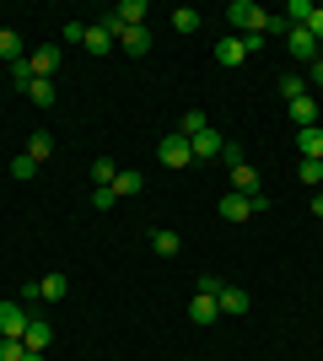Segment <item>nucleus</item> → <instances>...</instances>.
Listing matches in <instances>:
<instances>
[{
    "label": "nucleus",
    "instance_id": "nucleus-9",
    "mask_svg": "<svg viewBox=\"0 0 323 361\" xmlns=\"http://www.w3.org/2000/svg\"><path fill=\"white\" fill-rule=\"evenodd\" d=\"M81 49H87V54H97V60H103V54H113V32H108L103 22H97V27H87V32H81Z\"/></svg>",
    "mask_w": 323,
    "mask_h": 361
},
{
    "label": "nucleus",
    "instance_id": "nucleus-11",
    "mask_svg": "<svg viewBox=\"0 0 323 361\" xmlns=\"http://www.w3.org/2000/svg\"><path fill=\"white\" fill-rule=\"evenodd\" d=\"M286 44H291L296 60H318V38H312L308 27H291V32H286Z\"/></svg>",
    "mask_w": 323,
    "mask_h": 361
},
{
    "label": "nucleus",
    "instance_id": "nucleus-15",
    "mask_svg": "<svg viewBox=\"0 0 323 361\" xmlns=\"http://www.w3.org/2000/svg\"><path fill=\"white\" fill-rule=\"evenodd\" d=\"M291 124H296V130H308V124H318V103H312V92L291 103Z\"/></svg>",
    "mask_w": 323,
    "mask_h": 361
},
{
    "label": "nucleus",
    "instance_id": "nucleus-17",
    "mask_svg": "<svg viewBox=\"0 0 323 361\" xmlns=\"http://www.w3.org/2000/svg\"><path fill=\"white\" fill-rule=\"evenodd\" d=\"M232 183H237V195H259V173L248 162H232Z\"/></svg>",
    "mask_w": 323,
    "mask_h": 361
},
{
    "label": "nucleus",
    "instance_id": "nucleus-14",
    "mask_svg": "<svg viewBox=\"0 0 323 361\" xmlns=\"http://www.w3.org/2000/svg\"><path fill=\"white\" fill-rule=\"evenodd\" d=\"M215 302H221V313H248V291L227 286V281H221V291H215Z\"/></svg>",
    "mask_w": 323,
    "mask_h": 361
},
{
    "label": "nucleus",
    "instance_id": "nucleus-30",
    "mask_svg": "<svg viewBox=\"0 0 323 361\" xmlns=\"http://www.w3.org/2000/svg\"><path fill=\"white\" fill-rule=\"evenodd\" d=\"M113 200H119V195H113V183H108V189H92V205H97V211H108Z\"/></svg>",
    "mask_w": 323,
    "mask_h": 361
},
{
    "label": "nucleus",
    "instance_id": "nucleus-31",
    "mask_svg": "<svg viewBox=\"0 0 323 361\" xmlns=\"http://www.w3.org/2000/svg\"><path fill=\"white\" fill-rule=\"evenodd\" d=\"M308 32H312V38L323 44V6H312V16H308Z\"/></svg>",
    "mask_w": 323,
    "mask_h": 361
},
{
    "label": "nucleus",
    "instance_id": "nucleus-28",
    "mask_svg": "<svg viewBox=\"0 0 323 361\" xmlns=\"http://www.w3.org/2000/svg\"><path fill=\"white\" fill-rule=\"evenodd\" d=\"M205 130V114H184V124H178V135H200Z\"/></svg>",
    "mask_w": 323,
    "mask_h": 361
},
{
    "label": "nucleus",
    "instance_id": "nucleus-21",
    "mask_svg": "<svg viewBox=\"0 0 323 361\" xmlns=\"http://www.w3.org/2000/svg\"><path fill=\"white\" fill-rule=\"evenodd\" d=\"M22 92H27V97H32L38 108H49V103H54V81H44V75H32V81H27Z\"/></svg>",
    "mask_w": 323,
    "mask_h": 361
},
{
    "label": "nucleus",
    "instance_id": "nucleus-13",
    "mask_svg": "<svg viewBox=\"0 0 323 361\" xmlns=\"http://www.w3.org/2000/svg\"><path fill=\"white\" fill-rule=\"evenodd\" d=\"M119 49L124 54H146V49H151V32L146 27H119Z\"/></svg>",
    "mask_w": 323,
    "mask_h": 361
},
{
    "label": "nucleus",
    "instance_id": "nucleus-18",
    "mask_svg": "<svg viewBox=\"0 0 323 361\" xmlns=\"http://www.w3.org/2000/svg\"><path fill=\"white\" fill-rule=\"evenodd\" d=\"M113 16H119V27H146V0H124Z\"/></svg>",
    "mask_w": 323,
    "mask_h": 361
},
{
    "label": "nucleus",
    "instance_id": "nucleus-34",
    "mask_svg": "<svg viewBox=\"0 0 323 361\" xmlns=\"http://www.w3.org/2000/svg\"><path fill=\"white\" fill-rule=\"evenodd\" d=\"M312 216H323V195H312Z\"/></svg>",
    "mask_w": 323,
    "mask_h": 361
},
{
    "label": "nucleus",
    "instance_id": "nucleus-12",
    "mask_svg": "<svg viewBox=\"0 0 323 361\" xmlns=\"http://www.w3.org/2000/svg\"><path fill=\"white\" fill-rule=\"evenodd\" d=\"M248 60V49H243V38H221V44H215V65H243Z\"/></svg>",
    "mask_w": 323,
    "mask_h": 361
},
{
    "label": "nucleus",
    "instance_id": "nucleus-23",
    "mask_svg": "<svg viewBox=\"0 0 323 361\" xmlns=\"http://www.w3.org/2000/svg\"><path fill=\"white\" fill-rule=\"evenodd\" d=\"M113 178H119V167L108 162V157H97V162H92V183H97V189H108Z\"/></svg>",
    "mask_w": 323,
    "mask_h": 361
},
{
    "label": "nucleus",
    "instance_id": "nucleus-4",
    "mask_svg": "<svg viewBox=\"0 0 323 361\" xmlns=\"http://www.w3.org/2000/svg\"><path fill=\"white\" fill-rule=\"evenodd\" d=\"M156 157H162V167H189L194 162V151H189V135H162V146H156Z\"/></svg>",
    "mask_w": 323,
    "mask_h": 361
},
{
    "label": "nucleus",
    "instance_id": "nucleus-10",
    "mask_svg": "<svg viewBox=\"0 0 323 361\" xmlns=\"http://www.w3.org/2000/svg\"><path fill=\"white\" fill-rule=\"evenodd\" d=\"M22 345H27V350H38V356H44V350L54 345V329H49V318H32V324H27V334H22Z\"/></svg>",
    "mask_w": 323,
    "mask_h": 361
},
{
    "label": "nucleus",
    "instance_id": "nucleus-20",
    "mask_svg": "<svg viewBox=\"0 0 323 361\" xmlns=\"http://www.w3.org/2000/svg\"><path fill=\"white\" fill-rule=\"evenodd\" d=\"M0 60H27V49H22V38H16V32L11 27H0Z\"/></svg>",
    "mask_w": 323,
    "mask_h": 361
},
{
    "label": "nucleus",
    "instance_id": "nucleus-26",
    "mask_svg": "<svg viewBox=\"0 0 323 361\" xmlns=\"http://www.w3.org/2000/svg\"><path fill=\"white\" fill-rule=\"evenodd\" d=\"M32 173H38V162H32L27 151H22V157H16V162H11V178H32Z\"/></svg>",
    "mask_w": 323,
    "mask_h": 361
},
{
    "label": "nucleus",
    "instance_id": "nucleus-19",
    "mask_svg": "<svg viewBox=\"0 0 323 361\" xmlns=\"http://www.w3.org/2000/svg\"><path fill=\"white\" fill-rule=\"evenodd\" d=\"M178 248H184V238H178V232H162V226H156V232H151V254L172 259V254H178Z\"/></svg>",
    "mask_w": 323,
    "mask_h": 361
},
{
    "label": "nucleus",
    "instance_id": "nucleus-33",
    "mask_svg": "<svg viewBox=\"0 0 323 361\" xmlns=\"http://www.w3.org/2000/svg\"><path fill=\"white\" fill-rule=\"evenodd\" d=\"M312 87H323V60L308 65V92H312Z\"/></svg>",
    "mask_w": 323,
    "mask_h": 361
},
{
    "label": "nucleus",
    "instance_id": "nucleus-1",
    "mask_svg": "<svg viewBox=\"0 0 323 361\" xmlns=\"http://www.w3.org/2000/svg\"><path fill=\"white\" fill-rule=\"evenodd\" d=\"M227 27H232V38L264 32V27H270V11H264V6H253V0H232V6H227Z\"/></svg>",
    "mask_w": 323,
    "mask_h": 361
},
{
    "label": "nucleus",
    "instance_id": "nucleus-6",
    "mask_svg": "<svg viewBox=\"0 0 323 361\" xmlns=\"http://www.w3.org/2000/svg\"><path fill=\"white\" fill-rule=\"evenodd\" d=\"M60 60H65V54H60V44H44V49H32V54H27L32 75H44V81H49L54 71H60Z\"/></svg>",
    "mask_w": 323,
    "mask_h": 361
},
{
    "label": "nucleus",
    "instance_id": "nucleus-8",
    "mask_svg": "<svg viewBox=\"0 0 323 361\" xmlns=\"http://www.w3.org/2000/svg\"><path fill=\"white\" fill-rule=\"evenodd\" d=\"M296 151H302V162H323V130L318 124L296 130Z\"/></svg>",
    "mask_w": 323,
    "mask_h": 361
},
{
    "label": "nucleus",
    "instance_id": "nucleus-25",
    "mask_svg": "<svg viewBox=\"0 0 323 361\" xmlns=\"http://www.w3.org/2000/svg\"><path fill=\"white\" fill-rule=\"evenodd\" d=\"M172 27H178V32H194V27H200V11H194V6H178V11H172Z\"/></svg>",
    "mask_w": 323,
    "mask_h": 361
},
{
    "label": "nucleus",
    "instance_id": "nucleus-3",
    "mask_svg": "<svg viewBox=\"0 0 323 361\" xmlns=\"http://www.w3.org/2000/svg\"><path fill=\"white\" fill-rule=\"evenodd\" d=\"M27 307H22V302H0V340H22V334H27Z\"/></svg>",
    "mask_w": 323,
    "mask_h": 361
},
{
    "label": "nucleus",
    "instance_id": "nucleus-27",
    "mask_svg": "<svg viewBox=\"0 0 323 361\" xmlns=\"http://www.w3.org/2000/svg\"><path fill=\"white\" fill-rule=\"evenodd\" d=\"M22 356H27L22 340H0V361H22Z\"/></svg>",
    "mask_w": 323,
    "mask_h": 361
},
{
    "label": "nucleus",
    "instance_id": "nucleus-2",
    "mask_svg": "<svg viewBox=\"0 0 323 361\" xmlns=\"http://www.w3.org/2000/svg\"><path fill=\"white\" fill-rule=\"evenodd\" d=\"M259 211H270L264 195H227L221 200V216H227V221H248V216H259Z\"/></svg>",
    "mask_w": 323,
    "mask_h": 361
},
{
    "label": "nucleus",
    "instance_id": "nucleus-5",
    "mask_svg": "<svg viewBox=\"0 0 323 361\" xmlns=\"http://www.w3.org/2000/svg\"><path fill=\"white\" fill-rule=\"evenodd\" d=\"M65 291H70V281H65V275H44V281H27V286H22V297H38V302H60Z\"/></svg>",
    "mask_w": 323,
    "mask_h": 361
},
{
    "label": "nucleus",
    "instance_id": "nucleus-16",
    "mask_svg": "<svg viewBox=\"0 0 323 361\" xmlns=\"http://www.w3.org/2000/svg\"><path fill=\"white\" fill-rule=\"evenodd\" d=\"M49 151H54V135H49V130H32V135H27V157L44 167V162H49Z\"/></svg>",
    "mask_w": 323,
    "mask_h": 361
},
{
    "label": "nucleus",
    "instance_id": "nucleus-7",
    "mask_svg": "<svg viewBox=\"0 0 323 361\" xmlns=\"http://www.w3.org/2000/svg\"><path fill=\"white\" fill-rule=\"evenodd\" d=\"M221 146H227V140L215 135L210 124H205L200 135H189V151H194V157H200V162H210V157H221Z\"/></svg>",
    "mask_w": 323,
    "mask_h": 361
},
{
    "label": "nucleus",
    "instance_id": "nucleus-35",
    "mask_svg": "<svg viewBox=\"0 0 323 361\" xmlns=\"http://www.w3.org/2000/svg\"><path fill=\"white\" fill-rule=\"evenodd\" d=\"M22 361H44V356H38V350H27V356H22Z\"/></svg>",
    "mask_w": 323,
    "mask_h": 361
},
{
    "label": "nucleus",
    "instance_id": "nucleus-29",
    "mask_svg": "<svg viewBox=\"0 0 323 361\" xmlns=\"http://www.w3.org/2000/svg\"><path fill=\"white\" fill-rule=\"evenodd\" d=\"M11 81H16V87H27V81H32V65L16 60V65H11Z\"/></svg>",
    "mask_w": 323,
    "mask_h": 361
},
{
    "label": "nucleus",
    "instance_id": "nucleus-24",
    "mask_svg": "<svg viewBox=\"0 0 323 361\" xmlns=\"http://www.w3.org/2000/svg\"><path fill=\"white\" fill-rule=\"evenodd\" d=\"M280 92H286V103H296V97H308V75H286V81H280Z\"/></svg>",
    "mask_w": 323,
    "mask_h": 361
},
{
    "label": "nucleus",
    "instance_id": "nucleus-22",
    "mask_svg": "<svg viewBox=\"0 0 323 361\" xmlns=\"http://www.w3.org/2000/svg\"><path fill=\"white\" fill-rule=\"evenodd\" d=\"M140 189H146V178H140L135 167H124L119 178H113V195H140Z\"/></svg>",
    "mask_w": 323,
    "mask_h": 361
},
{
    "label": "nucleus",
    "instance_id": "nucleus-32",
    "mask_svg": "<svg viewBox=\"0 0 323 361\" xmlns=\"http://www.w3.org/2000/svg\"><path fill=\"white\" fill-rule=\"evenodd\" d=\"M302 183H323V162H302Z\"/></svg>",
    "mask_w": 323,
    "mask_h": 361
}]
</instances>
